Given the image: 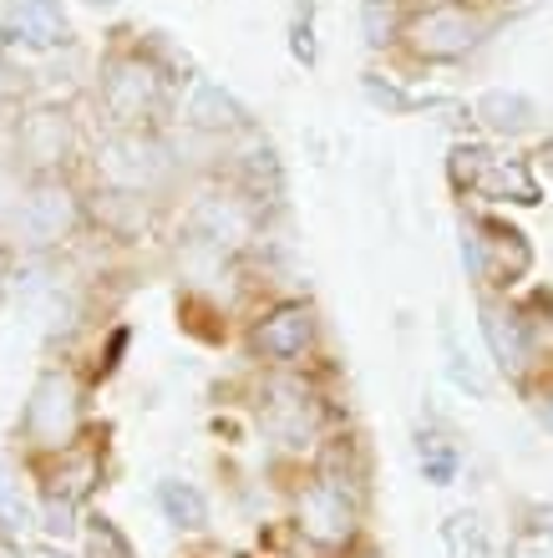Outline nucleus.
I'll use <instances>...</instances> for the list:
<instances>
[{"label":"nucleus","instance_id":"nucleus-8","mask_svg":"<svg viewBox=\"0 0 553 558\" xmlns=\"http://www.w3.org/2000/svg\"><path fill=\"white\" fill-rule=\"evenodd\" d=\"M482 15L467 5V0H437L417 11L401 26V46H407L417 61H462L467 51H478L482 41Z\"/></svg>","mask_w":553,"mask_h":558},{"label":"nucleus","instance_id":"nucleus-1","mask_svg":"<svg viewBox=\"0 0 553 558\" xmlns=\"http://www.w3.org/2000/svg\"><path fill=\"white\" fill-rule=\"evenodd\" d=\"M260 432L269 437L275 457H285L300 472L315 462V452L335 432V412L300 371H269V381L260 386Z\"/></svg>","mask_w":553,"mask_h":558},{"label":"nucleus","instance_id":"nucleus-32","mask_svg":"<svg viewBox=\"0 0 553 558\" xmlns=\"http://www.w3.org/2000/svg\"><path fill=\"white\" fill-rule=\"evenodd\" d=\"M533 158H539V168H543V173H549V183H553V137L539 147V153H533Z\"/></svg>","mask_w":553,"mask_h":558},{"label":"nucleus","instance_id":"nucleus-21","mask_svg":"<svg viewBox=\"0 0 553 558\" xmlns=\"http://www.w3.org/2000/svg\"><path fill=\"white\" fill-rule=\"evenodd\" d=\"M31 523H36V502H31L26 483H21L11 468H0V533L21 538Z\"/></svg>","mask_w":553,"mask_h":558},{"label":"nucleus","instance_id":"nucleus-22","mask_svg":"<svg viewBox=\"0 0 553 558\" xmlns=\"http://www.w3.org/2000/svg\"><path fill=\"white\" fill-rule=\"evenodd\" d=\"M442 345H447V376L457 381V391H467L472 401H488V376H482L478 361L457 345V336H452V330H442Z\"/></svg>","mask_w":553,"mask_h":558},{"label":"nucleus","instance_id":"nucleus-27","mask_svg":"<svg viewBox=\"0 0 553 558\" xmlns=\"http://www.w3.org/2000/svg\"><path fill=\"white\" fill-rule=\"evenodd\" d=\"M290 36H294V61H305V66H315V26H310V5H305V15H294V26H290Z\"/></svg>","mask_w":553,"mask_h":558},{"label":"nucleus","instance_id":"nucleus-35","mask_svg":"<svg viewBox=\"0 0 553 558\" xmlns=\"http://www.w3.org/2000/svg\"><path fill=\"white\" fill-rule=\"evenodd\" d=\"M189 558H208V554H189Z\"/></svg>","mask_w":553,"mask_h":558},{"label":"nucleus","instance_id":"nucleus-18","mask_svg":"<svg viewBox=\"0 0 553 558\" xmlns=\"http://www.w3.org/2000/svg\"><path fill=\"white\" fill-rule=\"evenodd\" d=\"M82 523H87V508L61 493H36V529L46 533V544H76L82 538Z\"/></svg>","mask_w":553,"mask_h":558},{"label":"nucleus","instance_id":"nucleus-7","mask_svg":"<svg viewBox=\"0 0 553 558\" xmlns=\"http://www.w3.org/2000/svg\"><path fill=\"white\" fill-rule=\"evenodd\" d=\"M15 229L36 254H57L87 229V198L67 178H31L26 198L15 208Z\"/></svg>","mask_w":553,"mask_h":558},{"label":"nucleus","instance_id":"nucleus-2","mask_svg":"<svg viewBox=\"0 0 553 558\" xmlns=\"http://www.w3.org/2000/svg\"><path fill=\"white\" fill-rule=\"evenodd\" d=\"M173 76L163 72L153 51H112L97 76V107L107 118V133H163Z\"/></svg>","mask_w":553,"mask_h":558},{"label":"nucleus","instance_id":"nucleus-26","mask_svg":"<svg viewBox=\"0 0 553 558\" xmlns=\"http://www.w3.org/2000/svg\"><path fill=\"white\" fill-rule=\"evenodd\" d=\"M503 558H553V538L549 533H539V529H513Z\"/></svg>","mask_w":553,"mask_h":558},{"label":"nucleus","instance_id":"nucleus-3","mask_svg":"<svg viewBox=\"0 0 553 558\" xmlns=\"http://www.w3.org/2000/svg\"><path fill=\"white\" fill-rule=\"evenodd\" d=\"M87 381L76 366H46L31 386L26 407H21V422H15V437L26 447V462H41V457L72 447L82 432H87Z\"/></svg>","mask_w":553,"mask_h":558},{"label":"nucleus","instance_id":"nucleus-5","mask_svg":"<svg viewBox=\"0 0 553 558\" xmlns=\"http://www.w3.org/2000/svg\"><path fill=\"white\" fill-rule=\"evenodd\" d=\"M462 265L478 294H508L533 269V244L508 219L472 214V219H462Z\"/></svg>","mask_w":553,"mask_h":558},{"label":"nucleus","instance_id":"nucleus-14","mask_svg":"<svg viewBox=\"0 0 553 558\" xmlns=\"http://www.w3.org/2000/svg\"><path fill=\"white\" fill-rule=\"evenodd\" d=\"M472 198L482 204H513V208H533L543 198L539 193V178H533V162L524 158H488V168L478 173L472 183Z\"/></svg>","mask_w":553,"mask_h":558},{"label":"nucleus","instance_id":"nucleus-10","mask_svg":"<svg viewBox=\"0 0 553 558\" xmlns=\"http://www.w3.org/2000/svg\"><path fill=\"white\" fill-rule=\"evenodd\" d=\"M76 122L61 107H31L15 122V158L31 178H67L76 162Z\"/></svg>","mask_w":553,"mask_h":558},{"label":"nucleus","instance_id":"nucleus-6","mask_svg":"<svg viewBox=\"0 0 553 558\" xmlns=\"http://www.w3.org/2000/svg\"><path fill=\"white\" fill-rule=\"evenodd\" d=\"M315 340H321V315L310 300H275L264 305L254 320H249V355L269 371H300L315 355Z\"/></svg>","mask_w":553,"mask_h":558},{"label":"nucleus","instance_id":"nucleus-25","mask_svg":"<svg viewBox=\"0 0 553 558\" xmlns=\"http://www.w3.org/2000/svg\"><path fill=\"white\" fill-rule=\"evenodd\" d=\"M365 97H371L381 112H411V107H422L411 92H401L396 82H381V76H365Z\"/></svg>","mask_w":553,"mask_h":558},{"label":"nucleus","instance_id":"nucleus-12","mask_svg":"<svg viewBox=\"0 0 553 558\" xmlns=\"http://www.w3.org/2000/svg\"><path fill=\"white\" fill-rule=\"evenodd\" d=\"M153 214H158V198L147 193H128V189H92L87 193V229H97L103 239H143L153 229Z\"/></svg>","mask_w":553,"mask_h":558},{"label":"nucleus","instance_id":"nucleus-33","mask_svg":"<svg viewBox=\"0 0 553 558\" xmlns=\"http://www.w3.org/2000/svg\"><path fill=\"white\" fill-rule=\"evenodd\" d=\"M321 558H381L371 544H361V548H346V554H321Z\"/></svg>","mask_w":553,"mask_h":558},{"label":"nucleus","instance_id":"nucleus-15","mask_svg":"<svg viewBox=\"0 0 553 558\" xmlns=\"http://www.w3.org/2000/svg\"><path fill=\"white\" fill-rule=\"evenodd\" d=\"M153 502H158L163 523H173V529L189 533V538L208 533V523H214L208 493L199 483H189V477H158V487H153Z\"/></svg>","mask_w":553,"mask_h":558},{"label":"nucleus","instance_id":"nucleus-4","mask_svg":"<svg viewBox=\"0 0 553 558\" xmlns=\"http://www.w3.org/2000/svg\"><path fill=\"white\" fill-rule=\"evenodd\" d=\"M178 147L163 133H107L92 153V173L97 189H128V193H147L163 198L168 183L178 178Z\"/></svg>","mask_w":553,"mask_h":558},{"label":"nucleus","instance_id":"nucleus-11","mask_svg":"<svg viewBox=\"0 0 553 558\" xmlns=\"http://www.w3.org/2000/svg\"><path fill=\"white\" fill-rule=\"evenodd\" d=\"M178 118H183V128H189L193 137H219V143L249 128V112L239 107V97H233L224 82H208V76H193Z\"/></svg>","mask_w":553,"mask_h":558},{"label":"nucleus","instance_id":"nucleus-31","mask_svg":"<svg viewBox=\"0 0 553 558\" xmlns=\"http://www.w3.org/2000/svg\"><path fill=\"white\" fill-rule=\"evenodd\" d=\"M0 558H26L21 538H11V533H0Z\"/></svg>","mask_w":553,"mask_h":558},{"label":"nucleus","instance_id":"nucleus-9","mask_svg":"<svg viewBox=\"0 0 553 558\" xmlns=\"http://www.w3.org/2000/svg\"><path fill=\"white\" fill-rule=\"evenodd\" d=\"M26 468L36 477V493H61V498L87 508L97 498V487L107 483V432L87 426L72 447H61V452L41 457V462H26Z\"/></svg>","mask_w":553,"mask_h":558},{"label":"nucleus","instance_id":"nucleus-23","mask_svg":"<svg viewBox=\"0 0 553 558\" xmlns=\"http://www.w3.org/2000/svg\"><path fill=\"white\" fill-rule=\"evenodd\" d=\"M488 147L482 143H457L452 147V158H447V183H452V193H472V183H478V173L488 168Z\"/></svg>","mask_w":553,"mask_h":558},{"label":"nucleus","instance_id":"nucleus-16","mask_svg":"<svg viewBox=\"0 0 553 558\" xmlns=\"http://www.w3.org/2000/svg\"><path fill=\"white\" fill-rule=\"evenodd\" d=\"M462 437L452 432L447 422H432L417 432V468H422L426 483H437V487H452L457 483V472H462Z\"/></svg>","mask_w":553,"mask_h":558},{"label":"nucleus","instance_id":"nucleus-19","mask_svg":"<svg viewBox=\"0 0 553 558\" xmlns=\"http://www.w3.org/2000/svg\"><path fill=\"white\" fill-rule=\"evenodd\" d=\"M442 544H447L452 558H493V533H488V523H482L478 513H467V508L442 523Z\"/></svg>","mask_w":553,"mask_h":558},{"label":"nucleus","instance_id":"nucleus-29","mask_svg":"<svg viewBox=\"0 0 553 558\" xmlns=\"http://www.w3.org/2000/svg\"><path fill=\"white\" fill-rule=\"evenodd\" d=\"M11 284H15V259H11L5 250H0V294L11 290Z\"/></svg>","mask_w":553,"mask_h":558},{"label":"nucleus","instance_id":"nucleus-20","mask_svg":"<svg viewBox=\"0 0 553 558\" xmlns=\"http://www.w3.org/2000/svg\"><path fill=\"white\" fill-rule=\"evenodd\" d=\"M82 558H137L132 538L117 529V518L107 513H87L82 523Z\"/></svg>","mask_w":553,"mask_h":558},{"label":"nucleus","instance_id":"nucleus-17","mask_svg":"<svg viewBox=\"0 0 553 558\" xmlns=\"http://www.w3.org/2000/svg\"><path fill=\"white\" fill-rule=\"evenodd\" d=\"M472 118L497 137H524L533 133V122H539V107L528 102L524 92H508V87H493L482 92L478 102H472Z\"/></svg>","mask_w":553,"mask_h":558},{"label":"nucleus","instance_id":"nucleus-34","mask_svg":"<svg viewBox=\"0 0 553 558\" xmlns=\"http://www.w3.org/2000/svg\"><path fill=\"white\" fill-rule=\"evenodd\" d=\"M82 5H103L107 11V5H122V0H82Z\"/></svg>","mask_w":553,"mask_h":558},{"label":"nucleus","instance_id":"nucleus-28","mask_svg":"<svg viewBox=\"0 0 553 558\" xmlns=\"http://www.w3.org/2000/svg\"><path fill=\"white\" fill-rule=\"evenodd\" d=\"M518 529H539V533H549V538H553V502H524Z\"/></svg>","mask_w":553,"mask_h":558},{"label":"nucleus","instance_id":"nucleus-13","mask_svg":"<svg viewBox=\"0 0 553 558\" xmlns=\"http://www.w3.org/2000/svg\"><path fill=\"white\" fill-rule=\"evenodd\" d=\"M0 36L21 51H57L72 41V21L61 11V0H15Z\"/></svg>","mask_w":553,"mask_h":558},{"label":"nucleus","instance_id":"nucleus-30","mask_svg":"<svg viewBox=\"0 0 553 558\" xmlns=\"http://www.w3.org/2000/svg\"><path fill=\"white\" fill-rule=\"evenodd\" d=\"M26 558H72L61 544H36V548H26Z\"/></svg>","mask_w":553,"mask_h":558},{"label":"nucleus","instance_id":"nucleus-24","mask_svg":"<svg viewBox=\"0 0 553 558\" xmlns=\"http://www.w3.org/2000/svg\"><path fill=\"white\" fill-rule=\"evenodd\" d=\"M401 36V26H396V11L392 0H365V41L371 46H386Z\"/></svg>","mask_w":553,"mask_h":558}]
</instances>
